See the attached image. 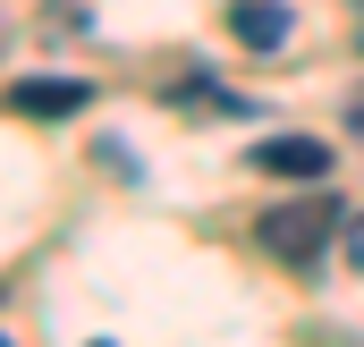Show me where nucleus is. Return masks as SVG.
I'll list each match as a JSON object with an SVG mask.
<instances>
[{"label":"nucleus","mask_w":364,"mask_h":347,"mask_svg":"<svg viewBox=\"0 0 364 347\" xmlns=\"http://www.w3.org/2000/svg\"><path fill=\"white\" fill-rule=\"evenodd\" d=\"M331 229H339V203H331V195H305V203H272V212L255 220V246L279 255V262H322Z\"/></svg>","instance_id":"nucleus-1"},{"label":"nucleus","mask_w":364,"mask_h":347,"mask_svg":"<svg viewBox=\"0 0 364 347\" xmlns=\"http://www.w3.org/2000/svg\"><path fill=\"white\" fill-rule=\"evenodd\" d=\"M255 170L263 178H331V144L322 136H263L255 144Z\"/></svg>","instance_id":"nucleus-2"},{"label":"nucleus","mask_w":364,"mask_h":347,"mask_svg":"<svg viewBox=\"0 0 364 347\" xmlns=\"http://www.w3.org/2000/svg\"><path fill=\"white\" fill-rule=\"evenodd\" d=\"M229 34L255 43V51H279V43H288V9H279V0H237V9H229Z\"/></svg>","instance_id":"nucleus-3"},{"label":"nucleus","mask_w":364,"mask_h":347,"mask_svg":"<svg viewBox=\"0 0 364 347\" xmlns=\"http://www.w3.org/2000/svg\"><path fill=\"white\" fill-rule=\"evenodd\" d=\"M77 102H85V85H68V77L60 85H17V110H77Z\"/></svg>","instance_id":"nucleus-4"},{"label":"nucleus","mask_w":364,"mask_h":347,"mask_svg":"<svg viewBox=\"0 0 364 347\" xmlns=\"http://www.w3.org/2000/svg\"><path fill=\"white\" fill-rule=\"evenodd\" d=\"M348 136H356V144H364V85L348 93Z\"/></svg>","instance_id":"nucleus-5"},{"label":"nucleus","mask_w":364,"mask_h":347,"mask_svg":"<svg viewBox=\"0 0 364 347\" xmlns=\"http://www.w3.org/2000/svg\"><path fill=\"white\" fill-rule=\"evenodd\" d=\"M348 262L364 271V220H348Z\"/></svg>","instance_id":"nucleus-6"},{"label":"nucleus","mask_w":364,"mask_h":347,"mask_svg":"<svg viewBox=\"0 0 364 347\" xmlns=\"http://www.w3.org/2000/svg\"><path fill=\"white\" fill-rule=\"evenodd\" d=\"M356 51H364V0H356Z\"/></svg>","instance_id":"nucleus-7"}]
</instances>
